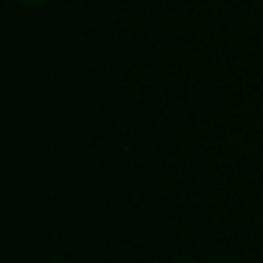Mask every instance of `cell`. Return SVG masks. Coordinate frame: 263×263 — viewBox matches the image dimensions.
I'll use <instances>...</instances> for the list:
<instances>
[{
    "label": "cell",
    "instance_id": "cell-1",
    "mask_svg": "<svg viewBox=\"0 0 263 263\" xmlns=\"http://www.w3.org/2000/svg\"><path fill=\"white\" fill-rule=\"evenodd\" d=\"M24 3H44V0H24Z\"/></svg>",
    "mask_w": 263,
    "mask_h": 263
}]
</instances>
